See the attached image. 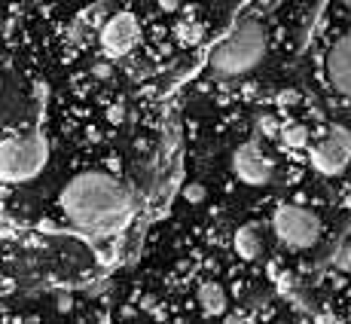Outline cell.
I'll use <instances>...</instances> for the list:
<instances>
[{"label": "cell", "mask_w": 351, "mask_h": 324, "mask_svg": "<svg viewBox=\"0 0 351 324\" xmlns=\"http://www.w3.org/2000/svg\"><path fill=\"white\" fill-rule=\"evenodd\" d=\"M178 40L184 46H199L205 40V28L195 22H184V25H178Z\"/></svg>", "instance_id": "cell-12"}, {"label": "cell", "mask_w": 351, "mask_h": 324, "mask_svg": "<svg viewBox=\"0 0 351 324\" xmlns=\"http://www.w3.org/2000/svg\"><path fill=\"white\" fill-rule=\"evenodd\" d=\"M336 3H342V6H351V0H336Z\"/></svg>", "instance_id": "cell-19"}, {"label": "cell", "mask_w": 351, "mask_h": 324, "mask_svg": "<svg viewBox=\"0 0 351 324\" xmlns=\"http://www.w3.org/2000/svg\"><path fill=\"white\" fill-rule=\"evenodd\" d=\"M272 229L281 245L306 251L315 248L321 239V218L302 205H278L272 214Z\"/></svg>", "instance_id": "cell-4"}, {"label": "cell", "mask_w": 351, "mask_h": 324, "mask_svg": "<svg viewBox=\"0 0 351 324\" xmlns=\"http://www.w3.org/2000/svg\"><path fill=\"white\" fill-rule=\"evenodd\" d=\"M98 43L104 49V56L110 58H125L134 52V46L141 43V22L134 12H113L110 19H104L98 31Z\"/></svg>", "instance_id": "cell-6"}, {"label": "cell", "mask_w": 351, "mask_h": 324, "mask_svg": "<svg viewBox=\"0 0 351 324\" xmlns=\"http://www.w3.org/2000/svg\"><path fill=\"white\" fill-rule=\"evenodd\" d=\"M199 306H202V312L211 315V319L223 315L226 306H229L223 285H220V281H205V285L199 288Z\"/></svg>", "instance_id": "cell-10"}, {"label": "cell", "mask_w": 351, "mask_h": 324, "mask_svg": "<svg viewBox=\"0 0 351 324\" xmlns=\"http://www.w3.org/2000/svg\"><path fill=\"white\" fill-rule=\"evenodd\" d=\"M281 141H285L290 150H302V147H308L312 135H308V126H302V123H287V126H281Z\"/></svg>", "instance_id": "cell-11"}, {"label": "cell", "mask_w": 351, "mask_h": 324, "mask_svg": "<svg viewBox=\"0 0 351 324\" xmlns=\"http://www.w3.org/2000/svg\"><path fill=\"white\" fill-rule=\"evenodd\" d=\"M275 3H278V0H275Z\"/></svg>", "instance_id": "cell-20"}, {"label": "cell", "mask_w": 351, "mask_h": 324, "mask_svg": "<svg viewBox=\"0 0 351 324\" xmlns=\"http://www.w3.org/2000/svg\"><path fill=\"white\" fill-rule=\"evenodd\" d=\"M256 132L266 135V138H281V123L272 113H263V117H256Z\"/></svg>", "instance_id": "cell-13"}, {"label": "cell", "mask_w": 351, "mask_h": 324, "mask_svg": "<svg viewBox=\"0 0 351 324\" xmlns=\"http://www.w3.org/2000/svg\"><path fill=\"white\" fill-rule=\"evenodd\" d=\"M62 218L89 235H113L134 218V193L107 172H83L58 196Z\"/></svg>", "instance_id": "cell-1"}, {"label": "cell", "mask_w": 351, "mask_h": 324, "mask_svg": "<svg viewBox=\"0 0 351 324\" xmlns=\"http://www.w3.org/2000/svg\"><path fill=\"white\" fill-rule=\"evenodd\" d=\"M205 196H208L205 184H195V181H193V184H186V187H184V199H186V202H193V205H195V202H202Z\"/></svg>", "instance_id": "cell-14"}, {"label": "cell", "mask_w": 351, "mask_h": 324, "mask_svg": "<svg viewBox=\"0 0 351 324\" xmlns=\"http://www.w3.org/2000/svg\"><path fill=\"white\" fill-rule=\"evenodd\" d=\"M107 119H110V123H123V119H125V104H113L110 107V111H107Z\"/></svg>", "instance_id": "cell-16"}, {"label": "cell", "mask_w": 351, "mask_h": 324, "mask_svg": "<svg viewBox=\"0 0 351 324\" xmlns=\"http://www.w3.org/2000/svg\"><path fill=\"white\" fill-rule=\"evenodd\" d=\"M180 6V0H159V10H165V12H174Z\"/></svg>", "instance_id": "cell-17"}, {"label": "cell", "mask_w": 351, "mask_h": 324, "mask_svg": "<svg viewBox=\"0 0 351 324\" xmlns=\"http://www.w3.org/2000/svg\"><path fill=\"white\" fill-rule=\"evenodd\" d=\"M92 77H95V80H110V77H113V65H110V62L92 65Z\"/></svg>", "instance_id": "cell-15"}, {"label": "cell", "mask_w": 351, "mask_h": 324, "mask_svg": "<svg viewBox=\"0 0 351 324\" xmlns=\"http://www.w3.org/2000/svg\"><path fill=\"white\" fill-rule=\"evenodd\" d=\"M49 162V138L46 132L31 129L28 135L0 138V181L3 184H28Z\"/></svg>", "instance_id": "cell-3"}, {"label": "cell", "mask_w": 351, "mask_h": 324, "mask_svg": "<svg viewBox=\"0 0 351 324\" xmlns=\"http://www.w3.org/2000/svg\"><path fill=\"white\" fill-rule=\"evenodd\" d=\"M327 80L336 95L351 101V34H342L327 52Z\"/></svg>", "instance_id": "cell-8"}, {"label": "cell", "mask_w": 351, "mask_h": 324, "mask_svg": "<svg viewBox=\"0 0 351 324\" xmlns=\"http://www.w3.org/2000/svg\"><path fill=\"white\" fill-rule=\"evenodd\" d=\"M232 172H235V178H239L241 184L266 187L269 181H272L275 165H272V159L260 150V141L251 138L232 153Z\"/></svg>", "instance_id": "cell-7"}, {"label": "cell", "mask_w": 351, "mask_h": 324, "mask_svg": "<svg viewBox=\"0 0 351 324\" xmlns=\"http://www.w3.org/2000/svg\"><path fill=\"white\" fill-rule=\"evenodd\" d=\"M266 58V28L256 19H241L208 52V71L217 80H239Z\"/></svg>", "instance_id": "cell-2"}, {"label": "cell", "mask_w": 351, "mask_h": 324, "mask_svg": "<svg viewBox=\"0 0 351 324\" xmlns=\"http://www.w3.org/2000/svg\"><path fill=\"white\" fill-rule=\"evenodd\" d=\"M308 162H312V168L318 174H324V178L342 174L351 162V132L346 126L333 123L327 129V135L308 150Z\"/></svg>", "instance_id": "cell-5"}, {"label": "cell", "mask_w": 351, "mask_h": 324, "mask_svg": "<svg viewBox=\"0 0 351 324\" xmlns=\"http://www.w3.org/2000/svg\"><path fill=\"white\" fill-rule=\"evenodd\" d=\"M278 101H281V104H293V101H296V92H281Z\"/></svg>", "instance_id": "cell-18"}, {"label": "cell", "mask_w": 351, "mask_h": 324, "mask_svg": "<svg viewBox=\"0 0 351 324\" xmlns=\"http://www.w3.org/2000/svg\"><path fill=\"white\" fill-rule=\"evenodd\" d=\"M232 248H235V254H239L241 260H256L263 254V235H260V229L256 227H239L235 229V235H232Z\"/></svg>", "instance_id": "cell-9"}]
</instances>
